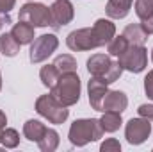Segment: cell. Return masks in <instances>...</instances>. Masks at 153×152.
I'll return each mask as SVG.
<instances>
[{"label": "cell", "mask_w": 153, "mask_h": 152, "mask_svg": "<svg viewBox=\"0 0 153 152\" xmlns=\"http://www.w3.org/2000/svg\"><path fill=\"white\" fill-rule=\"evenodd\" d=\"M103 136V127L96 118H80L75 120L70 127V141L75 147H84L89 141H96Z\"/></svg>", "instance_id": "1"}, {"label": "cell", "mask_w": 153, "mask_h": 152, "mask_svg": "<svg viewBox=\"0 0 153 152\" xmlns=\"http://www.w3.org/2000/svg\"><path fill=\"white\" fill-rule=\"evenodd\" d=\"M62 106L70 108L75 106L80 100V77L76 75V72H68V74H61L59 81L55 82V86L50 91Z\"/></svg>", "instance_id": "2"}, {"label": "cell", "mask_w": 153, "mask_h": 152, "mask_svg": "<svg viewBox=\"0 0 153 152\" xmlns=\"http://www.w3.org/2000/svg\"><path fill=\"white\" fill-rule=\"evenodd\" d=\"M87 70L93 77H100L103 79L107 84H112L116 82L121 74H123V68L117 61H112L111 56L107 54H94L87 59Z\"/></svg>", "instance_id": "3"}, {"label": "cell", "mask_w": 153, "mask_h": 152, "mask_svg": "<svg viewBox=\"0 0 153 152\" xmlns=\"http://www.w3.org/2000/svg\"><path fill=\"white\" fill-rule=\"evenodd\" d=\"M36 111H38L43 118H46L50 123H64L68 120L70 111L66 109V106H62L52 93L50 95H41L36 100Z\"/></svg>", "instance_id": "4"}, {"label": "cell", "mask_w": 153, "mask_h": 152, "mask_svg": "<svg viewBox=\"0 0 153 152\" xmlns=\"http://www.w3.org/2000/svg\"><path fill=\"white\" fill-rule=\"evenodd\" d=\"M18 18L34 27H48V25L52 27L50 7H46L45 4H39V2H27L25 5H22Z\"/></svg>", "instance_id": "5"}, {"label": "cell", "mask_w": 153, "mask_h": 152, "mask_svg": "<svg viewBox=\"0 0 153 152\" xmlns=\"http://www.w3.org/2000/svg\"><path fill=\"white\" fill-rule=\"evenodd\" d=\"M117 63L121 65L123 70L141 74L148 65V52L144 45H128V48L119 56Z\"/></svg>", "instance_id": "6"}, {"label": "cell", "mask_w": 153, "mask_h": 152, "mask_svg": "<svg viewBox=\"0 0 153 152\" xmlns=\"http://www.w3.org/2000/svg\"><path fill=\"white\" fill-rule=\"evenodd\" d=\"M59 47V39L55 34H43L32 41V47H30V63H41L45 59H48Z\"/></svg>", "instance_id": "7"}, {"label": "cell", "mask_w": 153, "mask_h": 152, "mask_svg": "<svg viewBox=\"0 0 153 152\" xmlns=\"http://www.w3.org/2000/svg\"><path fill=\"white\" fill-rule=\"evenodd\" d=\"M66 45L70 50L73 52H84V50H93L98 48V39L94 36L93 27H85V29H78L68 34L66 38Z\"/></svg>", "instance_id": "8"}, {"label": "cell", "mask_w": 153, "mask_h": 152, "mask_svg": "<svg viewBox=\"0 0 153 152\" xmlns=\"http://www.w3.org/2000/svg\"><path fill=\"white\" fill-rule=\"evenodd\" d=\"M152 134V123L146 118H132L125 127V138L130 145H141L144 143Z\"/></svg>", "instance_id": "9"}, {"label": "cell", "mask_w": 153, "mask_h": 152, "mask_svg": "<svg viewBox=\"0 0 153 152\" xmlns=\"http://www.w3.org/2000/svg\"><path fill=\"white\" fill-rule=\"evenodd\" d=\"M50 14H52V27L61 29L62 25H68L73 20L75 9L70 0H55L53 5L50 7Z\"/></svg>", "instance_id": "10"}, {"label": "cell", "mask_w": 153, "mask_h": 152, "mask_svg": "<svg viewBox=\"0 0 153 152\" xmlns=\"http://www.w3.org/2000/svg\"><path fill=\"white\" fill-rule=\"evenodd\" d=\"M109 84L100 79V77H91L89 84H87V91H89V104L94 111H102V104H103V99L109 91L107 88Z\"/></svg>", "instance_id": "11"}, {"label": "cell", "mask_w": 153, "mask_h": 152, "mask_svg": "<svg viewBox=\"0 0 153 152\" xmlns=\"http://www.w3.org/2000/svg\"><path fill=\"white\" fill-rule=\"evenodd\" d=\"M128 106V99L123 91H107L103 104H102V111H116V113H123Z\"/></svg>", "instance_id": "12"}, {"label": "cell", "mask_w": 153, "mask_h": 152, "mask_svg": "<svg viewBox=\"0 0 153 152\" xmlns=\"http://www.w3.org/2000/svg\"><path fill=\"white\" fill-rule=\"evenodd\" d=\"M93 31H94V36L98 39V45H100V47L107 45V43L116 36V25L111 20H105V18L96 20L94 25H93Z\"/></svg>", "instance_id": "13"}, {"label": "cell", "mask_w": 153, "mask_h": 152, "mask_svg": "<svg viewBox=\"0 0 153 152\" xmlns=\"http://www.w3.org/2000/svg\"><path fill=\"white\" fill-rule=\"evenodd\" d=\"M132 2L134 0H109L107 2V7H105V13H107L109 18L121 20V18H125L130 13Z\"/></svg>", "instance_id": "14"}, {"label": "cell", "mask_w": 153, "mask_h": 152, "mask_svg": "<svg viewBox=\"0 0 153 152\" xmlns=\"http://www.w3.org/2000/svg\"><path fill=\"white\" fill-rule=\"evenodd\" d=\"M11 34L16 38V41H18L20 45L32 43L34 38H36V36H34V25H30V23H27V22H23V20H20L18 23H14Z\"/></svg>", "instance_id": "15"}, {"label": "cell", "mask_w": 153, "mask_h": 152, "mask_svg": "<svg viewBox=\"0 0 153 152\" xmlns=\"http://www.w3.org/2000/svg\"><path fill=\"white\" fill-rule=\"evenodd\" d=\"M123 36L128 39L130 45H144L148 41V34L143 31L141 23H130L125 27L123 31Z\"/></svg>", "instance_id": "16"}, {"label": "cell", "mask_w": 153, "mask_h": 152, "mask_svg": "<svg viewBox=\"0 0 153 152\" xmlns=\"http://www.w3.org/2000/svg\"><path fill=\"white\" fill-rule=\"evenodd\" d=\"M45 131H46V127H45L39 120H29V122H25V125H23V134H25V138H27L29 141H36V143H38L39 140L43 138Z\"/></svg>", "instance_id": "17"}, {"label": "cell", "mask_w": 153, "mask_h": 152, "mask_svg": "<svg viewBox=\"0 0 153 152\" xmlns=\"http://www.w3.org/2000/svg\"><path fill=\"white\" fill-rule=\"evenodd\" d=\"M20 47H22V45L16 41V38H14L11 32H5V34L0 36V52H2L4 56H7V57L16 56V54L20 52Z\"/></svg>", "instance_id": "18"}, {"label": "cell", "mask_w": 153, "mask_h": 152, "mask_svg": "<svg viewBox=\"0 0 153 152\" xmlns=\"http://www.w3.org/2000/svg\"><path fill=\"white\" fill-rule=\"evenodd\" d=\"M100 123L103 127V132H116L123 120H121V113H116V111H103V116L100 118Z\"/></svg>", "instance_id": "19"}, {"label": "cell", "mask_w": 153, "mask_h": 152, "mask_svg": "<svg viewBox=\"0 0 153 152\" xmlns=\"http://www.w3.org/2000/svg\"><path fill=\"white\" fill-rule=\"evenodd\" d=\"M38 145L43 152H53L59 147V134H57V131L46 127V131H45L43 138L38 141Z\"/></svg>", "instance_id": "20"}, {"label": "cell", "mask_w": 153, "mask_h": 152, "mask_svg": "<svg viewBox=\"0 0 153 152\" xmlns=\"http://www.w3.org/2000/svg\"><path fill=\"white\" fill-rule=\"evenodd\" d=\"M39 77H41V82H43L46 88H50V90H52V88L55 86V82L59 81L61 74H59V70L55 68V65L52 63V65H46V66H43V68H41Z\"/></svg>", "instance_id": "21"}, {"label": "cell", "mask_w": 153, "mask_h": 152, "mask_svg": "<svg viewBox=\"0 0 153 152\" xmlns=\"http://www.w3.org/2000/svg\"><path fill=\"white\" fill-rule=\"evenodd\" d=\"M55 68L59 70V74H68V72H76V61L73 56L70 54H61L55 57L53 61Z\"/></svg>", "instance_id": "22"}, {"label": "cell", "mask_w": 153, "mask_h": 152, "mask_svg": "<svg viewBox=\"0 0 153 152\" xmlns=\"http://www.w3.org/2000/svg\"><path fill=\"white\" fill-rule=\"evenodd\" d=\"M128 39L125 38L123 34L121 36H117V38H112L109 43H107V50H109V56H114V57H119L126 48H128Z\"/></svg>", "instance_id": "23"}, {"label": "cell", "mask_w": 153, "mask_h": 152, "mask_svg": "<svg viewBox=\"0 0 153 152\" xmlns=\"http://www.w3.org/2000/svg\"><path fill=\"white\" fill-rule=\"evenodd\" d=\"M0 143H2L5 149H16L18 143H20V134H18V131H16V129H4V131H2Z\"/></svg>", "instance_id": "24"}, {"label": "cell", "mask_w": 153, "mask_h": 152, "mask_svg": "<svg viewBox=\"0 0 153 152\" xmlns=\"http://www.w3.org/2000/svg\"><path fill=\"white\" fill-rule=\"evenodd\" d=\"M135 14L144 20L153 14V0H135Z\"/></svg>", "instance_id": "25"}, {"label": "cell", "mask_w": 153, "mask_h": 152, "mask_svg": "<svg viewBox=\"0 0 153 152\" xmlns=\"http://www.w3.org/2000/svg\"><path fill=\"white\" fill-rule=\"evenodd\" d=\"M100 150L102 152H119L121 150V143H119L116 138H109V140H105V141L102 143Z\"/></svg>", "instance_id": "26"}, {"label": "cell", "mask_w": 153, "mask_h": 152, "mask_svg": "<svg viewBox=\"0 0 153 152\" xmlns=\"http://www.w3.org/2000/svg\"><path fill=\"white\" fill-rule=\"evenodd\" d=\"M137 113H139V116L153 122V104H143V106H139Z\"/></svg>", "instance_id": "27"}, {"label": "cell", "mask_w": 153, "mask_h": 152, "mask_svg": "<svg viewBox=\"0 0 153 152\" xmlns=\"http://www.w3.org/2000/svg\"><path fill=\"white\" fill-rule=\"evenodd\" d=\"M144 91H146L148 99L153 100V70L148 72V75H146V79H144Z\"/></svg>", "instance_id": "28"}, {"label": "cell", "mask_w": 153, "mask_h": 152, "mask_svg": "<svg viewBox=\"0 0 153 152\" xmlns=\"http://www.w3.org/2000/svg\"><path fill=\"white\" fill-rule=\"evenodd\" d=\"M141 27H143V31H144L148 36L153 34V14L148 16V18H144V20H141Z\"/></svg>", "instance_id": "29"}, {"label": "cell", "mask_w": 153, "mask_h": 152, "mask_svg": "<svg viewBox=\"0 0 153 152\" xmlns=\"http://www.w3.org/2000/svg\"><path fill=\"white\" fill-rule=\"evenodd\" d=\"M14 4H16V0H0V13L9 14L11 9L14 7Z\"/></svg>", "instance_id": "30"}, {"label": "cell", "mask_w": 153, "mask_h": 152, "mask_svg": "<svg viewBox=\"0 0 153 152\" xmlns=\"http://www.w3.org/2000/svg\"><path fill=\"white\" fill-rule=\"evenodd\" d=\"M5 23H11V18H9V14H4V13H0V29H2Z\"/></svg>", "instance_id": "31"}, {"label": "cell", "mask_w": 153, "mask_h": 152, "mask_svg": "<svg viewBox=\"0 0 153 152\" xmlns=\"http://www.w3.org/2000/svg\"><path fill=\"white\" fill-rule=\"evenodd\" d=\"M5 123H7V116H5V113L0 109V129H4V127H5Z\"/></svg>", "instance_id": "32"}, {"label": "cell", "mask_w": 153, "mask_h": 152, "mask_svg": "<svg viewBox=\"0 0 153 152\" xmlns=\"http://www.w3.org/2000/svg\"><path fill=\"white\" fill-rule=\"evenodd\" d=\"M0 90H2V74H0Z\"/></svg>", "instance_id": "33"}, {"label": "cell", "mask_w": 153, "mask_h": 152, "mask_svg": "<svg viewBox=\"0 0 153 152\" xmlns=\"http://www.w3.org/2000/svg\"><path fill=\"white\" fill-rule=\"evenodd\" d=\"M2 131H4V129H0V138H2Z\"/></svg>", "instance_id": "34"}, {"label": "cell", "mask_w": 153, "mask_h": 152, "mask_svg": "<svg viewBox=\"0 0 153 152\" xmlns=\"http://www.w3.org/2000/svg\"><path fill=\"white\" fill-rule=\"evenodd\" d=\"M152 59H153V50H152Z\"/></svg>", "instance_id": "35"}]
</instances>
